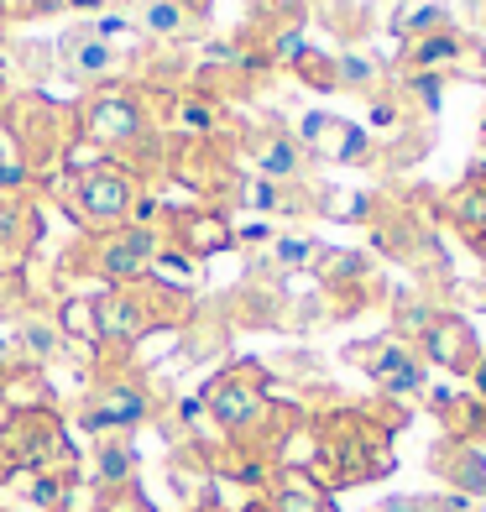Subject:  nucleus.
Wrapping results in <instances>:
<instances>
[{"mask_svg":"<svg viewBox=\"0 0 486 512\" xmlns=\"http://www.w3.org/2000/svg\"><path fill=\"white\" fill-rule=\"evenodd\" d=\"M48 199L63 209L79 236L115 230V225H131V220L157 225V215H162V199L152 194V183L136 178L131 168H121V162H110V157L74 162L68 173H58L48 183Z\"/></svg>","mask_w":486,"mask_h":512,"instance_id":"nucleus-1","label":"nucleus"},{"mask_svg":"<svg viewBox=\"0 0 486 512\" xmlns=\"http://www.w3.org/2000/svg\"><path fill=\"white\" fill-rule=\"evenodd\" d=\"M0 126L11 131L16 157L27 168L32 189H48L58 173L74 168V152L84 147V126H79V105L74 100H53L48 89L37 95H11L0 110Z\"/></svg>","mask_w":486,"mask_h":512,"instance_id":"nucleus-2","label":"nucleus"},{"mask_svg":"<svg viewBox=\"0 0 486 512\" xmlns=\"http://www.w3.org/2000/svg\"><path fill=\"white\" fill-rule=\"evenodd\" d=\"M319 434V471L324 486H356V481H377L392 471V429H382L366 413H330L314 424Z\"/></svg>","mask_w":486,"mask_h":512,"instance_id":"nucleus-3","label":"nucleus"},{"mask_svg":"<svg viewBox=\"0 0 486 512\" xmlns=\"http://www.w3.org/2000/svg\"><path fill=\"white\" fill-rule=\"evenodd\" d=\"M162 251V230L152 220H131L115 230H95V236H79L63 251V272H84L105 288L136 283V277H152Z\"/></svg>","mask_w":486,"mask_h":512,"instance_id":"nucleus-4","label":"nucleus"},{"mask_svg":"<svg viewBox=\"0 0 486 512\" xmlns=\"http://www.w3.org/2000/svg\"><path fill=\"white\" fill-rule=\"evenodd\" d=\"M189 298L173 293L162 277H136V283H121V288H105L100 293V340L105 345H136L142 335L173 324Z\"/></svg>","mask_w":486,"mask_h":512,"instance_id":"nucleus-5","label":"nucleus"},{"mask_svg":"<svg viewBox=\"0 0 486 512\" xmlns=\"http://www.w3.org/2000/svg\"><path fill=\"white\" fill-rule=\"evenodd\" d=\"M157 230H162V246L183 251L189 262H204V256H220L236 246V225L215 204H162Z\"/></svg>","mask_w":486,"mask_h":512,"instance_id":"nucleus-6","label":"nucleus"},{"mask_svg":"<svg viewBox=\"0 0 486 512\" xmlns=\"http://www.w3.org/2000/svg\"><path fill=\"white\" fill-rule=\"evenodd\" d=\"M204 408L215 413V424L230 434H246L267 413V371L257 361H236L204 387Z\"/></svg>","mask_w":486,"mask_h":512,"instance_id":"nucleus-7","label":"nucleus"},{"mask_svg":"<svg viewBox=\"0 0 486 512\" xmlns=\"http://www.w3.org/2000/svg\"><path fill=\"white\" fill-rule=\"evenodd\" d=\"M53 48H58V79H63L68 89H79V95L131 79V68L95 37V27H89V21H74V27H68Z\"/></svg>","mask_w":486,"mask_h":512,"instance_id":"nucleus-8","label":"nucleus"},{"mask_svg":"<svg viewBox=\"0 0 486 512\" xmlns=\"http://www.w3.org/2000/svg\"><path fill=\"white\" fill-rule=\"evenodd\" d=\"M345 356H351L356 366H366V377H372L387 398H413V392H424V356H413V345L403 335L351 345Z\"/></svg>","mask_w":486,"mask_h":512,"instance_id":"nucleus-9","label":"nucleus"},{"mask_svg":"<svg viewBox=\"0 0 486 512\" xmlns=\"http://www.w3.org/2000/svg\"><path fill=\"white\" fill-rule=\"evenodd\" d=\"M298 142H304L309 157L345 162V168H356V162H372V136H366L356 121L330 115V110H309L304 126H298Z\"/></svg>","mask_w":486,"mask_h":512,"instance_id":"nucleus-10","label":"nucleus"},{"mask_svg":"<svg viewBox=\"0 0 486 512\" xmlns=\"http://www.w3.org/2000/svg\"><path fill=\"white\" fill-rule=\"evenodd\" d=\"M37 241H42V199H37V189L0 194V277L27 262Z\"/></svg>","mask_w":486,"mask_h":512,"instance_id":"nucleus-11","label":"nucleus"},{"mask_svg":"<svg viewBox=\"0 0 486 512\" xmlns=\"http://www.w3.org/2000/svg\"><path fill=\"white\" fill-rule=\"evenodd\" d=\"M0 79L11 95H37L58 79V48L48 37H6L0 42Z\"/></svg>","mask_w":486,"mask_h":512,"instance_id":"nucleus-12","label":"nucleus"},{"mask_svg":"<svg viewBox=\"0 0 486 512\" xmlns=\"http://www.w3.org/2000/svg\"><path fill=\"white\" fill-rule=\"evenodd\" d=\"M210 6L215 0H142V6L131 11V21H136V32H142L147 42H168V48H178V42H189V37L204 32Z\"/></svg>","mask_w":486,"mask_h":512,"instance_id":"nucleus-13","label":"nucleus"},{"mask_svg":"<svg viewBox=\"0 0 486 512\" xmlns=\"http://www.w3.org/2000/svg\"><path fill=\"white\" fill-rule=\"evenodd\" d=\"M246 157L251 168H257V178H272V183H309V152L304 142H298L293 131L283 126H267V131H251L246 136Z\"/></svg>","mask_w":486,"mask_h":512,"instance_id":"nucleus-14","label":"nucleus"},{"mask_svg":"<svg viewBox=\"0 0 486 512\" xmlns=\"http://www.w3.org/2000/svg\"><path fill=\"white\" fill-rule=\"evenodd\" d=\"M424 356L434 361V366H445L450 377H476V366H481V340H476V330L460 314H439L429 330H424Z\"/></svg>","mask_w":486,"mask_h":512,"instance_id":"nucleus-15","label":"nucleus"},{"mask_svg":"<svg viewBox=\"0 0 486 512\" xmlns=\"http://www.w3.org/2000/svg\"><path fill=\"white\" fill-rule=\"evenodd\" d=\"M324 293H335V298H356L361 293V304L377 293V262L366 251H330V246H319L314 256V267H309Z\"/></svg>","mask_w":486,"mask_h":512,"instance_id":"nucleus-16","label":"nucleus"},{"mask_svg":"<svg viewBox=\"0 0 486 512\" xmlns=\"http://www.w3.org/2000/svg\"><path fill=\"white\" fill-rule=\"evenodd\" d=\"M267 512H340L330 486L304 465H283L267 476Z\"/></svg>","mask_w":486,"mask_h":512,"instance_id":"nucleus-17","label":"nucleus"},{"mask_svg":"<svg viewBox=\"0 0 486 512\" xmlns=\"http://www.w3.org/2000/svg\"><path fill=\"white\" fill-rule=\"evenodd\" d=\"M152 413L147 392L131 387V382H110V387H95L84 403V424L89 429H136L142 418Z\"/></svg>","mask_w":486,"mask_h":512,"instance_id":"nucleus-18","label":"nucleus"},{"mask_svg":"<svg viewBox=\"0 0 486 512\" xmlns=\"http://www.w3.org/2000/svg\"><path fill=\"white\" fill-rule=\"evenodd\" d=\"M434 471L445 476L455 492L466 497H486V445H476V439H445V445L434 450Z\"/></svg>","mask_w":486,"mask_h":512,"instance_id":"nucleus-19","label":"nucleus"},{"mask_svg":"<svg viewBox=\"0 0 486 512\" xmlns=\"http://www.w3.org/2000/svg\"><path fill=\"white\" fill-rule=\"evenodd\" d=\"M460 58H466V37H460L455 27L434 32V37H419V42H403V74H439L445 79Z\"/></svg>","mask_w":486,"mask_h":512,"instance_id":"nucleus-20","label":"nucleus"},{"mask_svg":"<svg viewBox=\"0 0 486 512\" xmlns=\"http://www.w3.org/2000/svg\"><path fill=\"white\" fill-rule=\"evenodd\" d=\"M450 27H455V16L439 0H398V11H392V32L403 42H419V37L450 32Z\"/></svg>","mask_w":486,"mask_h":512,"instance_id":"nucleus-21","label":"nucleus"},{"mask_svg":"<svg viewBox=\"0 0 486 512\" xmlns=\"http://www.w3.org/2000/svg\"><path fill=\"white\" fill-rule=\"evenodd\" d=\"M53 319H58L63 340H89V345H100V293H74V298H63Z\"/></svg>","mask_w":486,"mask_h":512,"instance_id":"nucleus-22","label":"nucleus"},{"mask_svg":"<svg viewBox=\"0 0 486 512\" xmlns=\"http://www.w3.org/2000/svg\"><path fill=\"white\" fill-rule=\"evenodd\" d=\"M445 220L460 230V236H481V230H486V189H481V183H460V189H450V199H445Z\"/></svg>","mask_w":486,"mask_h":512,"instance_id":"nucleus-23","label":"nucleus"},{"mask_svg":"<svg viewBox=\"0 0 486 512\" xmlns=\"http://www.w3.org/2000/svg\"><path fill=\"white\" fill-rule=\"evenodd\" d=\"M16 345H21V356H27V361H53L63 351L58 319L53 314H27V319L16 324Z\"/></svg>","mask_w":486,"mask_h":512,"instance_id":"nucleus-24","label":"nucleus"},{"mask_svg":"<svg viewBox=\"0 0 486 512\" xmlns=\"http://www.w3.org/2000/svg\"><path fill=\"white\" fill-rule=\"evenodd\" d=\"M314 256H319V241L314 236H298V230H277V236L267 241L272 272H309Z\"/></svg>","mask_w":486,"mask_h":512,"instance_id":"nucleus-25","label":"nucleus"},{"mask_svg":"<svg viewBox=\"0 0 486 512\" xmlns=\"http://www.w3.org/2000/svg\"><path fill=\"white\" fill-rule=\"evenodd\" d=\"M382 63L366 53H340L335 58V89H351V95H377L382 89Z\"/></svg>","mask_w":486,"mask_h":512,"instance_id":"nucleus-26","label":"nucleus"},{"mask_svg":"<svg viewBox=\"0 0 486 512\" xmlns=\"http://www.w3.org/2000/svg\"><path fill=\"white\" fill-rule=\"evenodd\" d=\"M293 74L304 79L309 89H324V95H335V58L319 53V48H304L293 58Z\"/></svg>","mask_w":486,"mask_h":512,"instance_id":"nucleus-27","label":"nucleus"},{"mask_svg":"<svg viewBox=\"0 0 486 512\" xmlns=\"http://www.w3.org/2000/svg\"><path fill=\"white\" fill-rule=\"evenodd\" d=\"M257 27H293L309 16V0H246Z\"/></svg>","mask_w":486,"mask_h":512,"instance_id":"nucleus-28","label":"nucleus"},{"mask_svg":"<svg viewBox=\"0 0 486 512\" xmlns=\"http://www.w3.org/2000/svg\"><path fill=\"white\" fill-rule=\"evenodd\" d=\"M0 11H6V27H11V21H48V16H63L68 0H0Z\"/></svg>","mask_w":486,"mask_h":512,"instance_id":"nucleus-29","label":"nucleus"},{"mask_svg":"<svg viewBox=\"0 0 486 512\" xmlns=\"http://www.w3.org/2000/svg\"><path fill=\"white\" fill-rule=\"evenodd\" d=\"M131 465H136V460H131V450L110 439V445L100 450V481H110V486H115V481H126V476H131Z\"/></svg>","mask_w":486,"mask_h":512,"instance_id":"nucleus-30","label":"nucleus"},{"mask_svg":"<svg viewBox=\"0 0 486 512\" xmlns=\"http://www.w3.org/2000/svg\"><path fill=\"white\" fill-rule=\"evenodd\" d=\"M68 11H110V0H68Z\"/></svg>","mask_w":486,"mask_h":512,"instance_id":"nucleus-31","label":"nucleus"},{"mask_svg":"<svg viewBox=\"0 0 486 512\" xmlns=\"http://www.w3.org/2000/svg\"><path fill=\"white\" fill-rule=\"evenodd\" d=\"M466 178H471V183H481V189H486V152H481V157L471 162V173H466Z\"/></svg>","mask_w":486,"mask_h":512,"instance_id":"nucleus-32","label":"nucleus"},{"mask_svg":"<svg viewBox=\"0 0 486 512\" xmlns=\"http://www.w3.org/2000/svg\"><path fill=\"white\" fill-rule=\"evenodd\" d=\"M6 100H11V89H6V79H0V110H6Z\"/></svg>","mask_w":486,"mask_h":512,"instance_id":"nucleus-33","label":"nucleus"},{"mask_svg":"<svg viewBox=\"0 0 486 512\" xmlns=\"http://www.w3.org/2000/svg\"><path fill=\"white\" fill-rule=\"evenodd\" d=\"M6 37H11V32H6V11H0V42H6Z\"/></svg>","mask_w":486,"mask_h":512,"instance_id":"nucleus-34","label":"nucleus"},{"mask_svg":"<svg viewBox=\"0 0 486 512\" xmlns=\"http://www.w3.org/2000/svg\"><path fill=\"white\" fill-rule=\"evenodd\" d=\"M481 142H486V115H481Z\"/></svg>","mask_w":486,"mask_h":512,"instance_id":"nucleus-35","label":"nucleus"},{"mask_svg":"<svg viewBox=\"0 0 486 512\" xmlns=\"http://www.w3.org/2000/svg\"><path fill=\"white\" fill-rule=\"evenodd\" d=\"M246 512H267V507H246Z\"/></svg>","mask_w":486,"mask_h":512,"instance_id":"nucleus-36","label":"nucleus"}]
</instances>
